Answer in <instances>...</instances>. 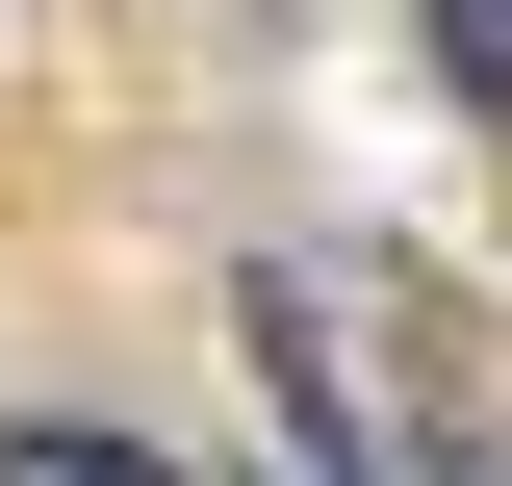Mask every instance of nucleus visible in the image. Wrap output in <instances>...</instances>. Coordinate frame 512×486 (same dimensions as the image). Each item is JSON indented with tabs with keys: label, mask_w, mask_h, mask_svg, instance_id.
<instances>
[{
	"label": "nucleus",
	"mask_w": 512,
	"mask_h": 486,
	"mask_svg": "<svg viewBox=\"0 0 512 486\" xmlns=\"http://www.w3.org/2000/svg\"><path fill=\"white\" fill-rule=\"evenodd\" d=\"M0 486H180V461H154V435H103V410H26V435H0Z\"/></svg>",
	"instance_id": "obj_1"
},
{
	"label": "nucleus",
	"mask_w": 512,
	"mask_h": 486,
	"mask_svg": "<svg viewBox=\"0 0 512 486\" xmlns=\"http://www.w3.org/2000/svg\"><path fill=\"white\" fill-rule=\"evenodd\" d=\"M436 52H461V103H512V0H436Z\"/></svg>",
	"instance_id": "obj_2"
}]
</instances>
